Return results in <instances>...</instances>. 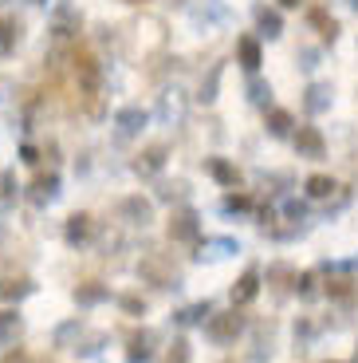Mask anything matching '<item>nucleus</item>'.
I'll list each match as a JSON object with an SVG mask.
<instances>
[{
  "label": "nucleus",
  "mask_w": 358,
  "mask_h": 363,
  "mask_svg": "<svg viewBox=\"0 0 358 363\" xmlns=\"http://www.w3.org/2000/svg\"><path fill=\"white\" fill-rule=\"evenodd\" d=\"M307 194H311V198H331V194H335V178H327V174L307 178Z\"/></svg>",
  "instance_id": "4be33fe9"
},
{
  "label": "nucleus",
  "mask_w": 358,
  "mask_h": 363,
  "mask_svg": "<svg viewBox=\"0 0 358 363\" xmlns=\"http://www.w3.org/2000/svg\"><path fill=\"white\" fill-rule=\"evenodd\" d=\"M296 292H299L304 300L315 296V272H304V277H296Z\"/></svg>",
  "instance_id": "cd10ccee"
},
{
  "label": "nucleus",
  "mask_w": 358,
  "mask_h": 363,
  "mask_svg": "<svg viewBox=\"0 0 358 363\" xmlns=\"http://www.w3.org/2000/svg\"><path fill=\"white\" fill-rule=\"evenodd\" d=\"M268 130H272V138H287V135H291V115H287V111H272V115H268Z\"/></svg>",
  "instance_id": "412c9836"
},
{
  "label": "nucleus",
  "mask_w": 358,
  "mask_h": 363,
  "mask_svg": "<svg viewBox=\"0 0 358 363\" xmlns=\"http://www.w3.org/2000/svg\"><path fill=\"white\" fill-rule=\"evenodd\" d=\"M236 55H241V64L248 67V72H256L260 67V44L252 36H241L236 40Z\"/></svg>",
  "instance_id": "dca6fc26"
},
{
  "label": "nucleus",
  "mask_w": 358,
  "mask_h": 363,
  "mask_svg": "<svg viewBox=\"0 0 358 363\" xmlns=\"http://www.w3.org/2000/svg\"><path fill=\"white\" fill-rule=\"evenodd\" d=\"M118 304H122V308L130 312V316H142V312H146V300H138V296H122Z\"/></svg>",
  "instance_id": "c756f323"
},
{
  "label": "nucleus",
  "mask_w": 358,
  "mask_h": 363,
  "mask_svg": "<svg viewBox=\"0 0 358 363\" xmlns=\"http://www.w3.org/2000/svg\"><path fill=\"white\" fill-rule=\"evenodd\" d=\"M327 292H331V296H342V300H347V296H350V281H331V284H327Z\"/></svg>",
  "instance_id": "72a5a7b5"
},
{
  "label": "nucleus",
  "mask_w": 358,
  "mask_h": 363,
  "mask_svg": "<svg viewBox=\"0 0 358 363\" xmlns=\"http://www.w3.org/2000/svg\"><path fill=\"white\" fill-rule=\"evenodd\" d=\"M216 79H221V67H213V72H209V83H201V99L205 103L216 99Z\"/></svg>",
  "instance_id": "c85d7f7f"
},
{
  "label": "nucleus",
  "mask_w": 358,
  "mask_h": 363,
  "mask_svg": "<svg viewBox=\"0 0 358 363\" xmlns=\"http://www.w3.org/2000/svg\"><path fill=\"white\" fill-rule=\"evenodd\" d=\"M205 166H209V174H213V178L221 182V186H236V178H241V174H236L233 166L224 162V158H209Z\"/></svg>",
  "instance_id": "6ab92c4d"
},
{
  "label": "nucleus",
  "mask_w": 358,
  "mask_h": 363,
  "mask_svg": "<svg viewBox=\"0 0 358 363\" xmlns=\"http://www.w3.org/2000/svg\"><path fill=\"white\" fill-rule=\"evenodd\" d=\"M256 296H260V269H248L241 281L233 284V308H244V304H252Z\"/></svg>",
  "instance_id": "423d86ee"
},
{
  "label": "nucleus",
  "mask_w": 358,
  "mask_h": 363,
  "mask_svg": "<svg viewBox=\"0 0 358 363\" xmlns=\"http://www.w3.org/2000/svg\"><path fill=\"white\" fill-rule=\"evenodd\" d=\"M201 249H213L209 257H224V253H236V241H229V237H216V241H205Z\"/></svg>",
  "instance_id": "bb28decb"
},
{
  "label": "nucleus",
  "mask_w": 358,
  "mask_h": 363,
  "mask_svg": "<svg viewBox=\"0 0 358 363\" xmlns=\"http://www.w3.org/2000/svg\"><path fill=\"white\" fill-rule=\"evenodd\" d=\"M331 83H311L307 87V99H304V107L311 111V115H323V111H331Z\"/></svg>",
  "instance_id": "9d476101"
},
{
  "label": "nucleus",
  "mask_w": 358,
  "mask_h": 363,
  "mask_svg": "<svg viewBox=\"0 0 358 363\" xmlns=\"http://www.w3.org/2000/svg\"><path fill=\"white\" fill-rule=\"evenodd\" d=\"M32 292H36V284L28 281V277H20V281H8V284H0V296L8 300H24V296H32Z\"/></svg>",
  "instance_id": "a211bd4d"
},
{
  "label": "nucleus",
  "mask_w": 358,
  "mask_h": 363,
  "mask_svg": "<svg viewBox=\"0 0 358 363\" xmlns=\"http://www.w3.org/2000/svg\"><path fill=\"white\" fill-rule=\"evenodd\" d=\"M91 218L87 213H71V218H67V229H63V237H67V245L71 249H79V245H87L91 241Z\"/></svg>",
  "instance_id": "6e6552de"
},
{
  "label": "nucleus",
  "mask_w": 358,
  "mask_h": 363,
  "mask_svg": "<svg viewBox=\"0 0 358 363\" xmlns=\"http://www.w3.org/2000/svg\"><path fill=\"white\" fill-rule=\"evenodd\" d=\"M209 312H213V304H209V300H201V304H193V308L178 312V324H205Z\"/></svg>",
  "instance_id": "5701e85b"
},
{
  "label": "nucleus",
  "mask_w": 358,
  "mask_h": 363,
  "mask_svg": "<svg viewBox=\"0 0 358 363\" xmlns=\"http://www.w3.org/2000/svg\"><path fill=\"white\" fill-rule=\"evenodd\" d=\"M256 28H260V36H264V40H276L279 32H284V20H279V12L260 9L256 12Z\"/></svg>",
  "instance_id": "ddd939ff"
},
{
  "label": "nucleus",
  "mask_w": 358,
  "mask_h": 363,
  "mask_svg": "<svg viewBox=\"0 0 358 363\" xmlns=\"http://www.w3.org/2000/svg\"><path fill=\"white\" fill-rule=\"evenodd\" d=\"M110 292L103 289V284H95V281H87V284H79L75 289V304H83V308H91V304H103Z\"/></svg>",
  "instance_id": "2eb2a0df"
},
{
  "label": "nucleus",
  "mask_w": 358,
  "mask_h": 363,
  "mask_svg": "<svg viewBox=\"0 0 358 363\" xmlns=\"http://www.w3.org/2000/svg\"><path fill=\"white\" fill-rule=\"evenodd\" d=\"M0 4H8V0H0Z\"/></svg>",
  "instance_id": "58836bf2"
},
{
  "label": "nucleus",
  "mask_w": 358,
  "mask_h": 363,
  "mask_svg": "<svg viewBox=\"0 0 358 363\" xmlns=\"http://www.w3.org/2000/svg\"><path fill=\"white\" fill-rule=\"evenodd\" d=\"M284 213H287L291 221H299V218L307 213V206H304V201H287V206H284Z\"/></svg>",
  "instance_id": "473e14b6"
},
{
  "label": "nucleus",
  "mask_w": 358,
  "mask_h": 363,
  "mask_svg": "<svg viewBox=\"0 0 358 363\" xmlns=\"http://www.w3.org/2000/svg\"><path fill=\"white\" fill-rule=\"evenodd\" d=\"M241 332H244V316L236 308L233 312H209L205 316V336L213 340V344H221V347L233 344Z\"/></svg>",
  "instance_id": "f257e3e1"
},
{
  "label": "nucleus",
  "mask_w": 358,
  "mask_h": 363,
  "mask_svg": "<svg viewBox=\"0 0 358 363\" xmlns=\"http://www.w3.org/2000/svg\"><path fill=\"white\" fill-rule=\"evenodd\" d=\"M166 166V146H150V150H142L134 162V174H142V178H154V174Z\"/></svg>",
  "instance_id": "9b49d317"
},
{
  "label": "nucleus",
  "mask_w": 358,
  "mask_h": 363,
  "mask_svg": "<svg viewBox=\"0 0 358 363\" xmlns=\"http://www.w3.org/2000/svg\"><path fill=\"white\" fill-rule=\"evenodd\" d=\"M150 123V115H146L142 107H122L115 115V127H118V138H134L142 135V127Z\"/></svg>",
  "instance_id": "f03ea898"
},
{
  "label": "nucleus",
  "mask_w": 358,
  "mask_h": 363,
  "mask_svg": "<svg viewBox=\"0 0 358 363\" xmlns=\"http://www.w3.org/2000/svg\"><path fill=\"white\" fill-rule=\"evenodd\" d=\"M20 328H24V320H20V312H12V308H4V312H0V347L16 344Z\"/></svg>",
  "instance_id": "f8f14e48"
},
{
  "label": "nucleus",
  "mask_w": 358,
  "mask_h": 363,
  "mask_svg": "<svg viewBox=\"0 0 358 363\" xmlns=\"http://www.w3.org/2000/svg\"><path fill=\"white\" fill-rule=\"evenodd\" d=\"M59 198V178H55V174H40L36 182H32V190H28V201H32V206H52V201Z\"/></svg>",
  "instance_id": "7ed1b4c3"
},
{
  "label": "nucleus",
  "mask_w": 358,
  "mask_h": 363,
  "mask_svg": "<svg viewBox=\"0 0 358 363\" xmlns=\"http://www.w3.org/2000/svg\"><path fill=\"white\" fill-rule=\"evenodd\" d=\"M154 344H158V336H154L150 328H146V332H138V336L130 340L126 363H150V359H154Z\"/></svg>",
  "instance_id": "1a4fd4ad"
},
{
  "label": "nucleus",
  "mask_w": 358,
  "mask_h": 363,
  "mask_svg": "<svg viewBox=\"0 0 358 363\" xmlns=\"http://www.w3.org/2000/svg\"><path fill=\"white\" fill-rule=\"evenodd\" d=\"M347 4H350V9H358V0H347Z\"/></svg>",
  "instance_id": "4c0bfd02"
},
{
  "label": "nucleus",
  "mask_w": 358,
  "mask_h": 363,
  "mask_svg": "<svg viewBox=\"0 0 358 363\" xmlns=\"http://www.w3.org/2000/svg\"><path fill=\"white\" fill-rule=\"evenodd\" d=\"M79 336H83V324H79V320H67V324H59V328H55L52 344H55V347H71Z\"/></svg>",
  "instance_id": "f3484780"
},
{
  "label": "nucleus",
  "mask_w": 358,
  "mask_h": 363,
  "mask_svg": "<svg viewBox=\"0 0 358 363\" xmlns=\"http://www.w3.org/2000/svg\"><path fill=\"white\" fill-rule=\"evenodd\" d=\"M20 158H24V162H32V166L40 162V155H36V146H24V150H20Z\"/></svg>",
  "instance_id": "f704fd0d"
},
{
  "label": "nucleus",
  "mask_w": 358,
  "mask_h": 363,
  "mask_svg": "<svg viewBox=\"0 0 358 363\" xmlns=\"http://www.w3.org/2000/svg\"><path fill=\"white\" fill-rule=\"evenodd\" d=\"M118 213H122L126 225H142V229H146V225L154 221V206H150L146 198H126L122 206H118Z\"/></svg>",
  "instance_id": "39448f33"
},
{
  "label": "nucleus",
  "mask_w": 358,
  "mask_h": 363,
  "mask_svg": "<svg viewBox=\"0 0 358 363\" xmlns=\"http://www.w3.org/2000/svg\"><path fill=\"white\" fill-rule=\"evenodd\" d=\"M248 209H252V201L244 194H229L224 198V213H248Z\"/></svg>",
  "instance_id": "a878e982"
},
{
  "label": "nucleus",
  "mask_w": 358,
  "mask_h": 363,
  "mask_svg": "<svg viewBox=\"0 0 358 363\" xmlns=\"http://www.w3.org/2000/svg\"><path fill=\"white\" fill-rule=\"evenodd\" d=\"M197 209H178V213H173L170 218V237L173 241H193V237H197Z\"/></svg>",
  "instance_id": "20e7f679"
},
{
  "label": "nucleus",
  "mask_w": 358,
  "mask_h": 363,
  "mask_svg": "<svg viewBox=\"0 0 358 363\" xmlns=\"http://www.w3.org/2000/svg\"><path fill=\"white\" fill-rule=\"evenodd\" d=\"M279 4H287V9H296V4H299V0H279Z\"/></svg>",
  "instance_id": "c9c22d12"
},
{
  "label": "nucleus",
  "mask_w": 358,
  "mask_h": 363,
  "mask_svg": "<svg viewBox=\"0 0 358 363\" xmlns=\"http://www.w3.org/2000/svg\"><path fill=\"white\" fill-rule=\"evenodd\" d=\"M296 150H299V158H323L327 155V143H323V135L315 127H299Z\"/></svg>",
  "instance_id": "0eeeda50"
},
{
  "label": "nucleus",
  "mask_w": 358,
  "mask_h": 363,
  "mask_svg": "<svg viewBox=\"0 0 358 363\" xmlns=\"http://www.w3.org/2000/svg\"><path fill=\"white\" fill-rule=\"evenodd\" d=\"M181 115H185L181 99H170V95H166V99H161V118H166V123H181Z\"/></svg>",
  "instance_id": "393cba45"
},
{
  "label": "nucleus",
  "mask_w": 358,
  "mask_h": 363,
  "mask_svg": "<svg viewBox=\"0 0 358 363\" xmlns=\"http://www.w3.org/2000/svg\"><path fill=\"white\" fill-rule=\"evenodd\" d=\"M28 4H47V0H28Z\"/></svg>",
  "instance_id": "e433bc0d"
},
{
  "label": "nucleus",
  "mask_w": 358,
  "mask_h": 363,
  "mask_svg": "<svg viewBox=\"0 0 358 363\" xmlns=\"http://www.w3.org/2000/svg\"><path fill=\"white\" fill-rule=\"evenodd\" d=\"M248 99L256 103V107H268V103H272V87H268V83H260V79H252L248 83Z\"/></svg>",
  "instance_id": "b1692460"
},
{
  "label": "nucleus",
  "mask_w": 358,
  "mask_h": 363,
  "mask_svg": "<svg viewBox=\"0 0 358 363\" xmlns=\"http://www.w3.org/2000/svg\"><path fill=\"white\" fill-rule=\"evenodd\" d=\"M170 363H189V344H185V340H173V352H170Z\"/></svg>",
  "instance_id": "7c9ffc66"
},
{
  "label": "nucleus",
  "mask_w": 358,
  "mask_h": 363,
  "mask_svg": "<svg viewBox=\"0 0 358 363\" xmlns=\"http://www.w3.org/2000/svg\"><path fill=\"white\" fill-rule=\"evenodd\" d=\"M20 40V20H0V52H12Z\"/></svg>",
  "instance_id": "aec40b11"
},
{
  "label": "nucleus",
  "mask_w": 358,
  "mask_h": 363,
  "mask_svg": "<svg viewBox=\"0 0 358 363\" xmlns=\"http://www.w3.org/2000/svg\"><path fill=\"white\" fill-rule=\"evenodd\" d=\"M103 344H107V336H91V340H87V344H83V347H79V355H95V352H99V347H103Z\"/></svg>",
  "instance_id": "2f4dec72"
},
{
  "label": "nucleus",
  "mask_w": 358,
  "mask_h": 363,
  "mask_svg": "<svg viewBox=\"0 0 358 363\" xmlns=\"http://www.w3.org/2000/svg\"><path fill=\"white\" fill-rule=\"evenodd\" d=\"M16 194H20V186H16V170H0V213L16 206Z\"/></svg>",
  "instance_id": "4468645a"
}]
</instances>
